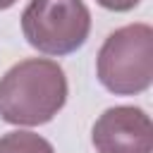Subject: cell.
<instances>
[{
	"mask_svg": "<svg viewBox=\"0 0 153 153\" xmlns=\"http://www.w3.org/2000/svg\"><path fill=\"white\" fill-rule=\"evenodd\" d=\"M65 69L48 57H29L0 76V117L10 124L38 127L67 103Z\"/></svg>",
	"mask_w": 153,
	"mask_h": 153,
	"instance_id": "cell-1",
	"label": "cell"
},
{
	"mask_svg": "<svg viewBox=\"0 0 153 153\" xmlns=\"http://www.w3.org/2000/svg\"><path fill=\"white\" fill-rule=\"evenodd\" d=\"M98 81L115 96H136L153 81V29L127 24L115 29L96 57Z\"/></svg>",
	"mask_w": 153,
	"mask_h": 153,
	"instance_id": "cell-2",
	"label": "cell"
},
{
	"mask_svg": "<svg viewBox=\"0 0 153 153\" xmlns=\"http://www.w3.org/2000/svg\"><path fill=\"white\" fill-rule=\"evenodd\" d=\"M22 33L43 55H69L91 33V12L84 0H31L22 12Z\"/></svg>",
	"mask_w": 153,
	"mask_h": 153,
	"instance_id": "cell-3",
	"label": "cell"
},
{
	"mask_svg": "<svg viewBox=\"0 0 153 153\" xmlns=\"http://www.w3.org/2000/svg\"><path fill=\"white\" fill-rule=\"evenodd\" d=\"M98 153H153V124L146 110L134 105L108 108L91 131Z\"/></svg>",
	"mask_w": 153,
	"mask_h": 153,
	"instance_id": "cell-4",
	"label": "cell"
},
{
	"mask_svg": "<svg viewBox=\"0 0 153 153\" xmlns=\"http://www.w3.org/2000/svg\"><path fill=\"white\" fill-rule=\"evenodd\" d=\"M0 153H55V148L41 134L17 129L0 136Z\"/></svg>",
	"mask_w": 153,
	"mask_h": 153,
	"instance_id": "cell-5",
	"label": "cell"
},
{
	"mask_svg": "<svg viewBox=\"0 0 153 153\" xmlns=\"http://www.w3.org/2000/svg\"><path fill=\"white\" fill-rule=\"evenodd\" d=\"M100 7H105V10H112V12H129V10H134L141 0H96Z\"/></svg>",
	"mask_w": 153,
	"mask_h": 153,
	"instance_id": "cell-6",
	"label": "cell"
},
{
	"mask_svg": "<svg viewBox=\"0 0 153 153\" xmlns=\"http://www.w3.org/2000/svg\"><path fill=\"white\" fill-rule=\"evenodd\" d=\"M14 2H17V0H0V10H10Z\"/></svg>",
	"mask_w": 153,
	"mask_h": 153,
	"instance_id": "cell-7",
	"label": "cell"
}]
</instances>
